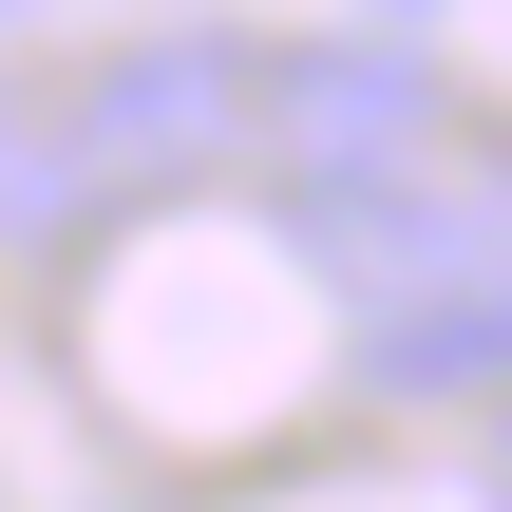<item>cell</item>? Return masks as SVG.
Wrapping results in <instances>:
<instances>
[{
    "mask_svg": "<svg viewBox=\"0 0 512 512\" xmlns=\"http://www.w3.org/2000/svg\"><path fill=\"white\" fill-rule=\"evenodd\" d=\"M437 152H456V95H437V57H399V38H323V57L266 76V190H285L304 228L380 209V190L437 171Z\"/></svg>",
    "mask_w": 512,
    "mask_h": 512,
    "instance_id": "7a4b0ae2",
    "label": "cell"
},
{
    "mask_svg": "<svg viewBox=\"0 0 512 512\" xmlns=\"http://www.w3.org/2000/svg\"><path fill=\"white\" fill-rule=\"evenodd\" d=\"M361 380L380 399H475V380H512V266L437 285V304H380L361 323Z\"/></svg>",
    "mask_w": 512,
    "mask_h": 512,
    "instance_id": "3957f363",
    "label": "cell"
},
{
    "mask_svg": "<svg viewBox=\"0 0 512 512\" xmlns=\"http://www.w3.org/2000/svg\"><path fill=\"white\" fill-rule=\"evenodd\" d=\"M494 456H512V437H494Z\"/></svg>",
    "mask_w": 512,
    "mask_h": 512,
    "instance_id": "277c9868",
    "label": "cell"
},
{
    "mask_svg": "<svg viewBox=\"0 0 512 512\" xmlns=\"http://www.w3.org/2000/svg\"><path fill=\"white\" fill-rule=\"evenodd\" d=\"M266 38H133L76 76V114L19 133V228L57 209H133V190H209L228 152H266Z\"/></svg>",
    "mask_w": 512,
    "mask_h": 512,
    "instance_id": "6da1fadb",
    "label": "cell"
}]
</instances>
